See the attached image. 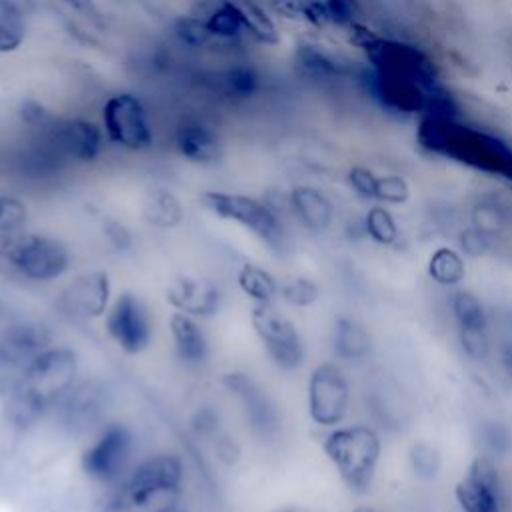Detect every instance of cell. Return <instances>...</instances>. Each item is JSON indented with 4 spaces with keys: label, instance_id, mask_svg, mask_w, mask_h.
<instances>
[{
    "label": "cell",
    "instance_id": "6da1fadb",
    "mask_svg": "<svg viewBox=\"0 0 512 512\" xmlns=\"http://www.w3.org/2000/svg\"><path fill=\"white\" fill-rule=\"evenodd\" d=\"M82 376V356L76 346L54 340L44 348L20 386L0 402V422L12 446L50 418Z\"/></svg>",
    "mask_w": 512,
    "mask_h": 512
},
{
    "label": "cell",
    "instance_id": "7a4b0ae2",
    "mask_svg": "<svg viewBox=\"0 0 512 512\" xmlns=\"http://www.w3.org/2000/svg\"><path fill=\"white\" fill-rule=\"evenodd\" d=\"M416 142L430 156L450 160L512 186V144L488 128L462 120L460 112L418 118Z\"/></svg>",
    "mask_w": 512,
    "mask_h": 512
},
{
    "label": "cell",
    "instance_id": "3957f363",
    "mask_svg": "<svg viewBox=\"0 0 512 512\" xmlns=\"http://www.w3.org/2000/svg\"><path fill=\"white\" fill-rule=\"evenodd\" d=\"M186 476L180 452L142 454L122 480L102 492L96 512H174L182 506Z\"/></svg>",
    "mask_w": 512,
    "mask_h": 512
},
{
    "label": "cell",
    "instance_id": "277c9868",
    "mask_svg": "<svg viewBox=\"0 0 512 512\" xmlns=\"http://www.w3.org/2000/svg\"><path fill=\"white\" fill-rule=\"evenodd\" d=\"M140 456L136 428L126 420L112 416L82 442L78 470L86 482L104 492L122 480Z\"/></svg>",
    "mask_w": 512,
    "mask_h": 512
},
{
    "label": "cell",
    "instance_id": "5b68a950",
    "mask_svg": "<svg viewBox=\"0 0 512 512\" xmlns=\"http://www.w3.org/2000/svg\"><path fill=\"white\" fill-rule=\"evenodd\" d=\"M352 46H356L366 60V66L390 76H402L420 82L428 88H444L436 62L420 46L384 36L372 30L366 22H358L344 30Z\"/></svg>",
    "mask_w": 512,
    "mask_h": 512
},
{
    "label": "cell",
    "instance_id": "8992f818",
    "mask_svg": "<svg viewBox=\"0 0 512 512\" xmlns=\"http://www.w3.org/2000/svg\"><path fill=\"white\" fill-rule=\"evenodd\" d=\"M0 262L30 284H52L70 272L74 256L56 236L22 230L0 234Z\"/></svg>",
    "mask_w": 512,
    "mask_h": 512
},
{
    "label": "cell",
    "instance_id": "52a82bcc",
    "mask_svg": "<svg viewBox=\"0 0 512 512\" xmlns=\"http://www.w3.org/2000/svg\"><path fill=\"white\" fill-rule=\"evenodd\" d=\"M322 452L350 492L364 494L370 490L382 456V440L372 426L330 428L322 438Z\"/></svg>",
    "mask_w": 512,
    "mask_h": 512
},
{
    "label": "cell",
    "instance_id": "ba28073f",
    "mask_svg": "<svg viewBox=\"0 0 512 512\" xmlns=\"http://www.w3.org/2000/svg\"><path fill=\"white\" fill-rule=\"evenodd\" d=\"M200 202L214 218L242 228L266 246V250L274 254H284L288 250L284 216L278 214L264 198L228 190H206L202 192Z\"/></svg>",
    "mask_w": 512,
    "mask_h": 512
},
{
    "label": "cell",
    "instance_id": "9c48e42d",
    "mask_svg": "<svg viewBox=\"0 0 512 512\" xmlns=\"http://www.w3.org/2000/svg\"><path fill=\"white\" fill-rule=\"evenodd\" d=\"M112 406L114 390L110 382L100 376H82L52 412L50 420L70 446L72 442H84L104 422H108L112 418Z\"/></svg>",
    "mask_w": 512,
    "mask_h": 512
},
{
    "label": "cell",
    "instance_id": "30bf717a",
    "mask_svg": "<svg viewBox=\"0 0 512 512\" xmlns=\"http://www.w3.org/2000/svg\"><path fill=\"white\" fill-rule=\"evenodd\" d=\"M52 342L50 326L34 318H14L0 330V402L20 386L36 356Z\"/></svg>",
    "mask_w": 512,
    "mask_h": 512
},
{
    "label": "cell",
    "instance_id": "8fae6325",
    "mask_svg": "<svg viewBox=\"0 0 512 512\" xmlns=\"http://www.w3.org/2000/svg\"><path fill=\"white\" fill-rule=\"evenodd\" d=\"M250 326L272 366L296 372L306 360V344L296 322L276 304H252Z\"/></svg>",
    "mask_w": 512,
    "mask_h": 512
},
{
    "label": "cell",
    "instance_id": "7c38bea8",
    "mask_svg": "<svg viewBox=\"0 0 512 512\" xmlns=\"http://www.w3.org/2000/svg\"><path fill=\"white\" fill-rule=\"evenodd\" d=\"M102 330L122 354L140 356L154 342V314L138 292L124 288L114 294L102 318Z\"/></svg>",
    "mask_w": 512,
    "mask_h": 512
},
{
    "label": "cell",
    "instance_id": "4fadbf2b",
    "mask_svg": "<svg viewBox=\"0 0 512 512\" xmlns=\"http://www.w3.org/2000/svg\"><path fill=\"white\" fill-rule=\"evenodd\" d=\"M224 396L236 406L242 422L258 440H274L280 430V410L270 392L244 370H228L218 376Z\"/></svg>",
    "mask_w": 512,
    "mask_h": 512
},
{
    "label": "cell",
    "instance_id": "5bb4252c",
    "mask_svg": "<svg viewBox=\"0 0 512 512\" xmlns=\"http://www.w3.org/2000/svg\"><path fill=\"white\" fill-rule=\"evenodd\" d=\"M114 298L112 278L104 268H88L68 278L54 298V310L68 322L92 324L102 320Z\"/></svg>",
    "mask_w": 512,
    "mask_h": 512
},
{
    "label": "cell",
    "instance_id": "9a60e30c",
    "mask_svg": "<svg viewBox=\"0 0 512 512\" xmlns=\"http://www.w3.org/2000/svg\"><path fill=\"white\" fill-rule=\"evenodd\" d=\"M102 130L106 140L128 152H146L154 146V130L148 110L138 94H110L102 106Z\"/></svg>",
    "mask_w": 512,
    "mask_h": 512
},
{
    "label": "cell",
    "instance_id": "2e32d148",
    "mask_svg": "<svg viewBox=\"0 0 512 512\" xmlns=\"http://www.w3.org/2000/svg\"><path fill=\"white\" fill-rule=\"evenodd\" d=\"M350 382L340 364L324 360L316 364L306 380V410L320 428L340 426L350 410Z\"/></svg>",
    "mask_w": 512,
    "mask_h": 512
},
{
    "label": "cell",
    "instance_id": "e0dca14e",
    "mask_svg": "<svg viewBox=\"0 0 512 512\" xmlns=\"http://www.w3.org/2000/svg\"><path fill=\"white\" fill-rule=\"evenodd\" d=\"M164 300L174 312L210 320L222 312L226 296L216 280L194 272H178L166 282Z\"/></svg>",
    "mask_w": 512,
    "mask_h": 512
},
{
    "label": "cell",
    "instance_id": "ac0fdd59",
    "mask_svg": "<svg viewBox=\"0 0 512 512\" xmlns=\"http://www.w3.org/2000/svg\"><path fill=\"white\" fill-rule=\"evenodd\" d=\"M454 498L462 512H502V486L496 464L488 456H476L456 482Z\"/></svg>",
    "mask_w": 512,
    "mask_h": 512
},
{
    "label": "cell",
    "instance_id": "d6986e66",
    "mask_svg": "<svg viewBox=\"0 0 512 512\" xmlns=\"http://www.w3.org/2000/svg\"><path fill=\"white\" fill-rule=\"evenodd\" d=\"M450 306L464 354L472 360H484L490 350L488 314L484 304L474 292L458 288L452 294Z\"/></svg>",
    "mask_w": 512,
    "mask_h": 512
},
{
    "label": "cell",
    "instance_id": "ffe728a7",
    "mask_svg": "<svg viewBox=\"0 0 512 512\" xmlns=\"http://www.w3.org/2000/svg\"><path fill=\"white\" fill-rule=\"evenodd\" d=\"M172 146L180 158L196 166H214L224 156L218 130L204 118H182L172 134Z\"/></svg>",
    "mask_w": 512,
    "mask_h": 512
},
{
    "label": "cell",
    "instance_id": "44dd1931",
    "mask_svg": "<svg viewBox=\"0 0 512 512\" xmlns=\"http://www.w3.org/2000/svg\"><path fill=\"white\" fill-rule=\"evenodd\" d=\"M168 334L176 362L188 372H200L210 364L212 344L202 320L182 312H170Z\"/></svg>",
    "mask_w": 512,
    "mask_h": 512
},
{
    "label": "cell",
    "instance_id": "7402d4cb",
    "mask_svg": "<svg viewBox=\"0 0 512 512\" xmlns=\"http://www.w3.org/2000/svg\"><path fill=\"white\" fill-rule=\"evenodd\" d=\"M56 148L74 162L90 164L98 160L106 134L100 124L86 118H54L48 126Z\"/></svg>",
    "mask_w": 512,
    "mask_h": 512
},
{
    "label": "cell",
    "instance_id": "603a6c76",
    "mask_svg": "<svg viewBox=\"0 0 512 512\" xmlns=\"http://www.w3.org/2000/svg\"><path fill=\"white\" fill-rule=\"evenodd\" d=\"M286 194H288V214L304 230L312 234H322L332 226L336 208L324 190L312 184H296Z\"/></svg>",
    "mask_w": 512,
    "mask_h": 512
},
{
    "label": "cell",
    "instance_id": "cb8c5ba5",
    "mask_svg": "<svg viewBox=\"0 0 512 512\" xmlns=\"http://www.w3.org/2000/svg\"><path fill=\"white\" fill-rule=\"evenodd\" d=\"M206 86L230 102H246L262 90L260 70L246 60H234L228 66L204 76Z\"/></svg>",
    "mask_w": 512,
    "mask_h": 512
},
{
    "label": "cell",
    "instance_id": "d4e9b609",
    "mask_svg": "<svg viewBox=\"0 0 512 512\" xmlns=\"http://www.w3.org/2000/svg\"><path fill=\"white\" fill-rule=\"evenodd\" d=\"M186 210L180 196L166 186H150L140 200V218L156 230H176Z\"/></svg>",
    "mask_w": 512,
    "mask_h": 512
},
{
    "label": "cell",
    "instance_id": "484cf974",
    "mask_svg": "<svg viewBox=\"0 0 512 512\" xmlns=\"http://www.w3.org/2000/svg\"><path fill=\"white\" fill-rule=\"evenodd\" d=\"M296 72L312 82H328L344 76V62L314 42H300L294 50Z\"/></svg>",
    "mask_w": 512,
    "mask_h": 512
},
{
    "label": "cell",
    "instance_id": "4316f807",
    "mask_svg": "<svg viewBox=\"0 0 512 512\" xmlns=\"http://www.w3.org/2000/svg\"><path fill=\"white\" fill-rule=\"evenodd\" d=\"M332 350L342 362H362L372 352V336L356 318L338 316L332 326Z\"/></svg>",
    "mask_w": 512,
    "mask_h": 512
},
{
    "label": "cell",
    "instance_id": "83f0119b",
    "mask_svg": "<svg viewBox=\"0 0 512 512\" xmlns=\"http://www.w3.org/2000/svg\"><path fill=\"white\" fill-rule=\"evenodd\" d=\"M238 290L252 302V304H268L278 302V288L280 280L262 264L244 260L238 264L234 274Z\"/></svg>",
    "mask_w": 512,
    "mask_h": 512
},
{
    "label": "cell",
    "instance_id": "f1b7e54d",
    "mask_svg": "<svg viewBox=\"0 0 512 512\" xmlns=\"http://www.w3.org/2000/svg\"><path fill=\"white\" fill-rule=\"evenodd\" d=\"M206 24L210 34L220 48L240 46L246 38L242 14L234 0H218L206 14Z\"/></svg>",
    "mask_w": 512,
    "mask_h": 512
},
{
    "label": "cell",
    "instance_id": "f546056e",
    "mask_svg": "<svg viewBox=\"0 0 512 512\" xmlns=\"http://www.w3.org/2000/svg\"><path fill=\"white\" fill-rule=\"evenodd\" d=\"M186 428L196 442H202L208 446L224 430H228L222 408L212 400H202L192 406V410L188 412V418H186Z\"/></svg>",
    "mask_w": 512,
    "mask_h": 512
},
{
    "label": "cell",
    "instance_id": "4dcf8cb0",
    "mask_svg": "<svg viewBox=\"0 0 512 512\" xmlns=\"http://www.w3.org/2000/svg\"><path fill=\"white\" fill-rule=\"evenodd\" d=\"M244 22L246 38L262 46H276L280 42V30L268 10L258 0H234Z\"/></svg>",
    "mask_w": 512,
    "mask_h": 512
},
{
    "label": "cell",
    "instance_id": "1f68e13d",
    "mask_svg": "<svg viewBox=\"0 0 512 512\" xmlns=\"http://www.w3.org/2000/svg\"><path fill=\"white\" fill-rule=\"evenodd\" d=\"M172 36L178 46L186 50H204L216 46V40L210 34L206 18L202 14H182L174 18Z\"/></svg>",
    "mask_w": 512,
    "mask_h": 512
},
{
    "label": "cell",
    "instance_id": "d6a6232c",
    "mask_svg": "<svg viewBox=\"0 0 512 512\" xmlns=\"http://www.w3.org/2000/svg\"><path fill=\"white\" fill-rule=\"evenodd\" d=\"M428 274L442 286H458L466 276V264L458 250L440 246L428 258Z\"/></svg>",
    "mask_w": 512,
    "mask_h": 512
},
{
    "label": "cell",
    "instance_id": "836d02e7",
    "mask_svg": "<svg viewBox=\"0 0 512 512\" xmlns=\"http://www.w3.org/2000/svg\"><path fill=\"white\" fill-rule=\"evenodd\" d=\"M270 8L288 20H300L314 28L330 24L324 0H268Z\"/></svg>",
    "mask_w": 512,
    "mask_h": 512
},
{
    "label": "cell",
    "instance_id": "e575fe53",
    "mask_svg": "<svg viewBox=\"0 0 512 512\" xmlns=\"http://www.w3.org/2000/svg\"><path fill=\"white\" fill-rule=\"evenodd\" d=\"M362 230L370 240H374L380 246H392L400 236L392 212L382 204H374L368 208L362 220Z\"/></svg>",
    "mask_w": 512,
    "mask_h": 512
},
{
    "label": "cell",
    "instance_id": "d590c367",
    "mask_svg": "<svg viewBox=\"0 0 512 512\" xmlns=\"http://www.w3.org/2000/svg\"><path fill=\"white\" fill-rule=\"evenodd\" d=\"M96 230H98L102 244L112 254L122 256V254H128L134 250V234H132V228L124 220H120L112 214H100L98 222H96Z\"/></svg>",
    "mask_w": 512,
    "mask_h": 512
},
{
    "label": "cell",
    "instance_id": "8d00e7d4",
    "mask_svg": "<svg viewBox=\"0 0 512 512\" xmlns=\"http://www.w3.org/2000/svg\"><path fill=\"white\" fill-rule=\"evenodd\" d=\"M320 298V286L314 278L304 274H292L280 280L278 300L292 308H308Z\"/></svg>",
    "mask_w": 512,
    "mask_h": 512
},
{
    "label": "cell",
    "instance_id": "74e56055",
    "mask_svg": "<svg viewBox=\"0 0 512 512\" xmlns=\"http://www.w3.org/2000/svg\"><path fill=\"white\" fill-rule=\"evenodd\" d=\"M28 204L14 192H0V234L28 230Z\"/></svg>",
    "mask_w": 512,
    "mask_h": 512
},
{
    "label": "cell",
    "instance_id": "f35d334b",
    "mask_svg": "<svg viewBox=\"0 0 512 512\" xmlns=\"http://www.w3.org/2000/svg\"><path fill=\"white\" fill-rule=\"evenodd\" d=\"M408 464L418 478L430 480L438 476L442 468V456L434 444L426 440H416L408 450Z\"/></svg>",
    "mask_w": 512,
    "mask_h": 512
},
{
    "label": "cell",
    "instance_id": "ab89813d",
    "mask_svg": "<svg viewBox=\"0 0 512 512\" xmlns=\"http://www.w3.org/2000/svg\"><path fill=\"white\" fill-rule=\"evenodd\" d=\"M410 198V184L400 174H378L376 202L378 204H404Z\"/></svg>",
    "mask_w": 512,
    "mask_h": 512
},
{
    "label": "cell",
    "instance_id": "60d3db41",
    "mask_svg": "<svg viewBox=\"0 0 512 512\" xmlns=\"http://www.w3.org/2000/svg\"><path fill=\"white\" fill-rule=\"evenodd\" d=\"M210 450L214 454V458L226 466V468H234L240 464L242 456H244V444L242 440L228 428L224 430L212 444H210Z\"/></svg>",
    "mask_w": 512,
    "mask_h": 512
},
{
    "label": "cell",
    "instance_id": "b9f144b4",
    "mask_svg": "<svg viewBox=\"0 0 512 512\" xmlns=\"http://www.w3.org/2000/svg\"><path fill=\"white\" fill-rule=\"evenodd\" d=\"M330 24L348 30L350 26L362 22L360 0H324Z\"/></svg>",
    "mask_w": 512,
    "mask_h": 512
},
{
    "label": "cell",
    "instance_id": "7bdbcfd3",
    "mask_svg": "<svg viewBox=\"0 0 512 512\" xmlns=\"http://www.w3.org/2000/svg\"><path fill=\"white\" fill-rule=\"evenodd\" d=\"M346 182L352 192L362 200L376 202V188H378V174L366 166H350L346 172Z\"/></svg>",
    "mask_w": 512,
    "mask_h": 512
},
{
    "label": "cell",
    "instance_id": "ee69618b",
    "mask_svg": "<svg viewBox=\"0 0 512 512\" xmlns=\"http://www.w3.org/2000/svg\"><path fill=\"white\" fill-rule=\"evenodd\" d=\"M26 40V20L0 14V54L16 52Z\"/></svg>",
    "mask_w": 512,
    "mask_h": 512
},
{
    "label": "cell",
    "instance_id": "f6af8a7d",
    "mask_svg": "<svg viewBox=\"0 0 512 512\" xmlns=\"http://www.w3.org/2000/svg\"><path fill=\"white\" fill-rule=\"evenodd\" d=\"M504 226V212L494 202H480L474 210V228L486 234L488 238L500 232Z\"/></svg>",
    "mask_w": 512,
    "mask_h": 512
},
{
    "label": "cell",
    "instance_id": "bcb514c9",
    "mask_svg": "<svg viewBox=\"0 0 512 512\" xmlns=\"http://www.w3.org/2000/svg\"><path fill=\"white\" fill-rule=\"evenodd\" d=\"M18 116L24 124L28 126H40V128H48L54 120V116L38 102V100H24L20 104V110H18Z\"/></svg>",
    "mask_w": 512,
    "mask_h": 512
},
{
    "label": "cell",
    "instance_id": "7dc6e473",
    "mask_svg": "<svg viewBox=\"0 0 512 512\" xmlns=\"http://www.w3.org/2000/svg\"><path fill=\"white\" fill-rule=\"evenodd\" d=\"M72 12H76L82 20H86L94 28H104V16L96 4V0H60Z\"/></svg>",
    "mask_w": 512,
    "mask_h": 512
},
{
    "label": "cell",
    "instance_id": "c3c4849f",
    "mask_svg": "<svg viewBox=\"0 0 512 512\" xmlns=\"http://www.w3.org/2000/svg\"><path fill=\"white\" fill-rule=\"evenodd\" d=\"M38 10V0H0V14L28 20Z\"/></svg>",
    "mask_w": 512,
    "mask_h": 512
},
{
    "label": "cell",
    "instance_id": "681fc988",
    "mask_svg": "<svg viewBox=\"0 0 512 512\" xmlns=\"http://www.w3.org/2000/svg\"><path fill=\"white\" fill-rule=\"evenodd\" d=\"M488 236L482 234L480 230L472 228V230H466L462 236H460V246H462V252L470 254V256H480L486 252L488 248Z\"/></svg>",
    "mask_w": 512,
    "mask_h": 512
},
{
    "label": "cell",
    "instance_id": "f907efd6",
    "mask_svg": "<svg viewBox=\"0 0 512 512\" xmlns=\"http://www.w3.org/2000/svg\"><path fill=\"white\" fill-rule=\"evenodd\" d=\"M502 364H504V368L508 370V374L512 376V344H508V346L502 348Z\"/></svg>",
    "mask_w": 512,
    "mask_h": 512
},
{
    "label": "cell",
    "instance_id": "816d5d0a",
    "mask_svg": "<svg viewBox=\"0 0 512 512\" xmlns=\"http://www.w3.org/2000/svg\"><path fill=\"white\" fill-rule=\"evenodd\" d=\"M272 512H310V510L302 504H282V506L274 508Z\"/></svg>",
    "mask_w": 512,
    "mask_h": 512
},
{
    "label": "cell",
    "instance_id": "f5cc1de1",
    "mask_svg": "<svg viewBox=\"0 0 512 512\" xmlns=\"http://www.w3.org/2000/svg\"><path fill=\"white\" fill-rule=\"evenodd\" d=\"M354 512H376V510L370 506H358V508H354Z\"/></svg>",
    "mask_w": 512,
    "mask_h": 512
},
{
    "label": "cell",
    "instance_id": "db71d44e",
    "mask_svg": "<svg viewBox=\"0 0 512 512\" xmlns=\"http://www.w3.org/2000/svg\"><path fill=\"white\" fill-rule=\"evenodd\" d=\"M174 512H192V510H190V508H184V506H180V508H178V510H174Z\"/></svg>",
    "mask_w": 512,
    "mask_h": 512
}]
</instances>
